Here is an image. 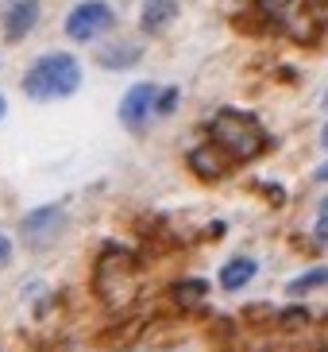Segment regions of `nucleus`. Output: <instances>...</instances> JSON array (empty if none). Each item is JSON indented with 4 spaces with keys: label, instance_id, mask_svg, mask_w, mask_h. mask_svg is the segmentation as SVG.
Returning <instances> with one entry per match:
<instances>
[{
    "label": "nucleus",
    "instance_id": "1",
    "mask_svg": "<svg viewBox=\"0 0 328 352\" xmlns=\"http://www.w3.org/2000/svg\"><path fill=\"white\" fill-rule=\"evenodd\" d=\"M82 63L70 51H47L23 70V94L31 101H66L82 89Z\"/></svg>",
    "mask_w": 328,
    "mask_h": 352
},
{
    "label": "nucleus",
    "instance_id": "2",
    "mask_svg": "<svg viewBox=\"0 0 328 352\" xmlns=\"http://www.w3.org/2000/svg\"><path fill=\"white\" fill-rule=\"evenodd\" d=\"M209 144H216L232 163H247V159L263 155L267 147V132L251 113H239V109H220L209 120Z\"/></svg>",
    "mask_w": 328,
    "mask_h": 352
},
{
    "label": "nucleus",
    "instance_id": "3",
    "mask_svg": "<svg viewBox=\"0 0 328 352\" xmlns=\"http://www.w3.org/2000/svg\"><path fill=\"white\" fill-rule=\"evenodd\" d=\"M132 275L135 263L124 248H108L101 259H97V275H93V287L108 306H120L128 294H132Z\"/></svg>",
    "mask_w": 328,
    "mask_h": 352
},
{
    "label": "nucleus",
    "instance_id": "4",
    "mask_svg": "<svg viewBox=\"0 0 328 352\" xmlns=\"http://www.w3.org/2000/svg\"><path fill=\"white\" fill-rule=\"evenodd\" d=\"M66 35H70L73 43H93L101 39V35H108L116 28V12L113 4H104V0H82V4H73L70 12H66Z\"/></svg>",
    "mask_w": 328,
    "mask_h": 352
},
{
    "label": "nucleus",
    "instance_id": "5",
    "mask_svg": "<svg viewBox=\"0 0 328 352\" xmlns=\"http://www.w3.org/2000/svg\"><path fill=\"white\" fill-rule=\"evenodd\" d=\"M62 232H66V206H62V201L31 209V213H23V221H20V236H23V244H31V248H47V244H54Z\"/></svg>",
    "mask_w": 328,
    "mask_h": 352
},
{
    "label": "nucleus",
    "instance_id": "6",
    "mask_svg": "<svg viewBox=\"0 0 328 352\" xmlns=\"http://www.w3.org/2000/svg\"><path fill=\"white\" fill-rule=\"evenodd\" d=\"M259 12L270 16L274 23H282L294 39L305 43L313 35V12H309V0H255Z\"/></svg>",
    "mask_w": 328,
    "mask_h": 352
},
{
    "label": "nucleus",
    "instance_id": "7",
    "mask_svg": "<svg viewBox=\"0 0 328 352\" xmlns=\"http://www.w3.org/2000/svg\"><path fill=\"white\" fill-rule=\"evenodd\" d=\"M43 20V0H4L0 8V32L8 43L27 39Z\"/></svg>",
    "mask_w": 328,
    "mask_h": 352
},
{
    "label": "nucleus",
    "instance_id": "8",
    "mask_svg": "<svg viewBox=\"0 0 328 352\" xmlns=\"http://www.w3.org/2000/svg\"><path fill=\"white\" fill-rule=\"evenodd\" d=\"M154 89L151 82H135L128 94L120 97V109H116V116H120V124L128 128V132H143L147 120L154 116Z\"/></svg>",
    "mask_w": 328,
    "mask_h": 352
},
{
    "label": "nucleus",
    "instance_id": "9",
    "mask_svg": "<svg viewBox=\"0 0 328 352\" xmlns=\"http://www.w3.org/2000/svg\"><path fill=\"white\" fill-rule=\"evenodd\" d=\"M255 275H259L255 256H232V259L220 263V271H216V287L224 290V294H239V290H247L255 283Z\"/></svg>",
    "mask_w": 328,
    "mask_h": 352
},
{
    "label": "nucleus",
    "instance_id": "10",
    "mask_svg": "<svg viewBox=\"0 0 328 352\" xmlns=\"http://www.w3.org/2000/svg\"><path fill=\"white\" fill-rule=\"evenodd\" d=\"M185 163H189V170H194L197 178L216 182V178H224V175H228V163H232V159H228L216 144H201V147H194V151L185 155Z\"/></svg>",
    "mask_w": 328,
    "mask_h": 352
},
{
    "label": "nucleus",
    "instance_id": "11",
    "mask_svg": "<svg viewBox=\"0 0 328 352\" xmlns=\"http://www.w3.org/2000/svg\"><path fill=\"white\" fill-rule=\"evenodd\" d=\"M139 58H143V47L132 39H113V43H101L97 47V63L104 70H132Z\"/></svg>",
    "mask_w": 328,
    "mask_h": 352
},
{
    "label": "nucleus",
    "instance_id": "12",
    "mask_svg": "<svg viewBox=\"0 0 328 352\" xmlns=\"http://www.w3.org/2000/svg\"><path fill=\"white\" fill-rule=\"evenodd\" d=\"M174 20H178V0H143L139 28H143L147 35H163Z\"/></svg>",
    "mask_w": 328,
    "mask_h": 352
},
{
    "label": "nucleus",
    "instance_id": "13",
    "mask_svg": "<svg viewBox=\"0 0 328 352\" xmlns=\"http://www.w3.org/2000/svg\"><path fill=\"white\" fill-rule=\"evenodd\" d=\"M317 290H328V263L301 271V275H294V279L286 283L290 298H305V294H317Z\"/></svg>",
    "mask_w": 328,
    "mask_h": 352
},
{
    "label": "nucleus",
    "instance_id": "14",
    "mask_svg": "<svg viewBox=\"0 0 328 352\" xmlns=\"http://www.w3.org/2000/svg\"><path fill=\"white\" fill-rule=\"evenodd\" d=\"M170 298L182 306V310H194V306H201V302L209 298V283L205 279H182L170 287Z\"/></svg>",
    "mask_w": 328,
    "mask_h": 352
},
{
    "label": "nucleus",
    "instance_id": "15",
    "mask_svg": "<svg viewBox=\"0 0 328 352\" xmlns=\"http://www.w3.org/2000/svg\"><path fill=\"white\" fill-rule=\"evenodd\" d=\"M313 240H317L320 248H328V194L320 197L317 217H313Z\"/></svg>",
    "mask_w": 328,
    "mask_h": 352
},
{
    "label": "nucleus",
    "instance_id": "16",
    "mask_svg": "<svg viewBox=\"0 0 328 352\" xmlns=\"http://www.w3.org/2000/svg\"><path fill=\"white\" fill-rule=\"evenodd\" d=\"M178 97H182V94H178L174 85L163 89V94H154V116H170L178 109Z\"/></svg>",
    "mask_w": 328,
    "mask_h": 352
},
{
    "label": "nucleus",
    "instance_id": "17",
    "mask_svg": "<svg viewBox=\"0 0 328 352\" xmlns=\"http://www.w3.org/2000/svg\"><path fill=\"white\" fill-rule=\"evenodd\" d=\"M8 263H12V240L0 232V271L8 267Z\"/></svg>",
    "mask_w": 328,
    "mask_h": 352
},
{
    "label": "nucleus",
    "instance_id": "18",
    "mask_svg": "<svg viewBox=\"0 0 328 352\" xmlns=\"http://www.w3.org/2000/svg\"><path fill=\"white\" fill-rule=\"evenodd\" d=\"M313 178H317V182H328V159L317 166V170H313Z\"/></svg>",
    "mask_w": 328,
    "mask_h": 352
},
{
    "label": "nucleus",
    "instance_id": "19",
    "mask_svg": "<svg viewBox=\"0 0 328 352\" xmlns=\"http://www.w3.org/2000/svg\"><path fill=\"white\" fill-rule=\"evenodd\" d=\"M8 116V101H4V94H0V120Z\"/></svg>",
    "mask_w": 328,
    "mask_h": 352
},
{
    "label": "nucleus",
    "instance_id": "20",
    "mask_svg": "<svg viewBox=\"0 0 328 352\" xmlns=\"http://www.w3.org/2000/svg\"><path fill=\"white\" fill-rule=\"evenodd\" d=\"M320 147H325V151H328V124L320 128Z\"/></svg>",
    "mask_w": 328,
    "mask_h": 352
},
{
    "label": "nucleus",
    "instance_id": "21",
    "mask_svg": "<svg viewBox=\"0 0 328 352\" xmlns=\"http://www.w3.org/2000/svg\"><path fill=\"white\" fill-rule=\"evenodd\" d=\"M325 109H328V94H325Z\"/></svg>",
    "mask_w": 328,
    "mask_h": 352
},
{
    "label": "nucleus",
    "instance_id": "22",
    "mask_svg": "<svg viewBox=\"0 0 328 352\" xmlns=\"http://www.w3.org/2000/svg\"><path fill=\"white\" fill-rule=\"evenodd\" d=\"M320 352H328V344H325V349H320Z\"/></svg>",
    "mask_w": 328,
    "mask_h": 352
}]
</instances>
